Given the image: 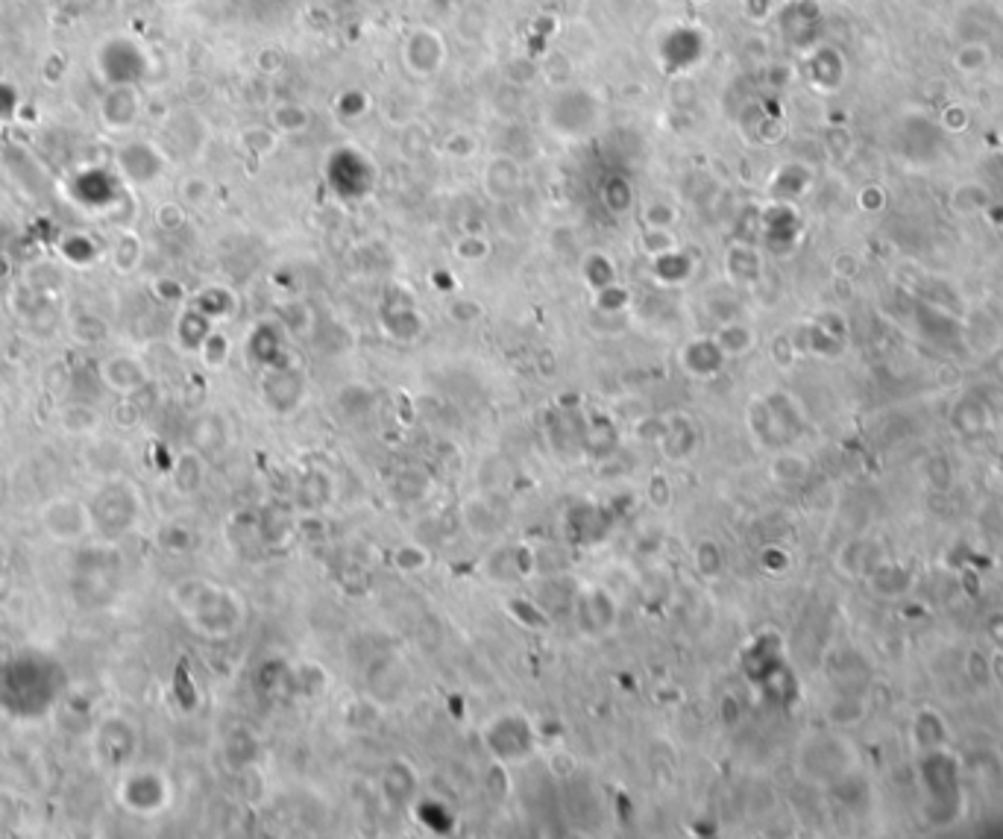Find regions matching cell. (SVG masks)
<instances>
[{
	"mask_svg": "<svg viewBox=\"0 0 1003 839\" xmlns=\"http://www.w3.org/2000/svg\"><path fill=\"white\" fill-rule=\"evenodd\" d=\"M138 109H141V100L135 97L132 86H112L109 94L103 97V103H100L103 121L115 130L130 127L132 121L138 118Z\"/></svg>",
	"mask_w": 1003,
	"mask_h": 839,
	"instance_id": "1",
	"label": "cell"
}]
</instances>
